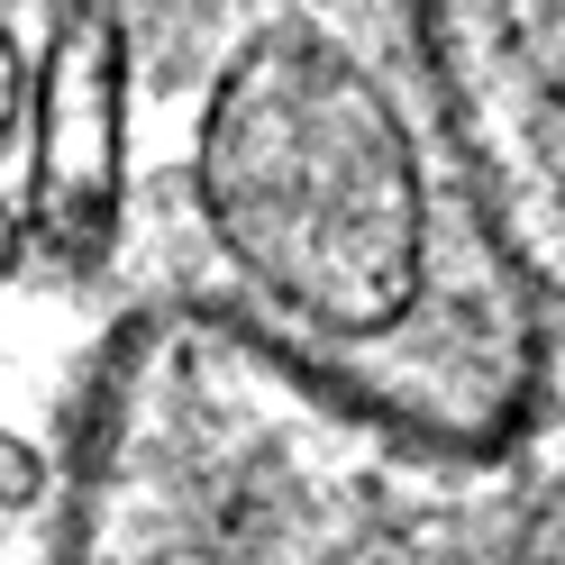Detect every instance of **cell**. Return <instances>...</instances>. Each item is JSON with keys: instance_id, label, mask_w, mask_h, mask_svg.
<instances>
[{"instance_id": "cell-1", "label": "cell", "mask_w": 565, "mask_h": 565, "mask_svg": "<svg viewBox=\"0 0 565 565\" xmlns=\"http://www.w3.org/2000/svg\"><path fill=\"white\" fill-rule=\"evenodd\" d=\"M210 282L292 374L483 456L539 402V301L438 83L356 0H237L192 110Z\"/></svg>"}]
</instances>
